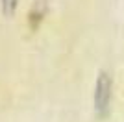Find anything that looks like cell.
<instances>
[{
    "label": "cell",
    "instance_id": "7a4b0ae2",
    "mask_svg": "<svg viewBox=\"0 0 124 122\" xmlns=\"http://www.w3.org/2000/svg\"><path fill=\"white\" fill-rule=\"evenodd\" d=\"M2 8H4L6 15H11L17 8V0H2Z\"/></svg>",
    "mask_w": 124,
    "mask_h": 122
},
{
    "label": "cell",
    "instance_id": "6da1fadb",
    "mask_svg": "<svg viewBox=\"0 0 124 122\" xmlns=\"http://www.w3.org/2000/svg\"><path fill=\"white\" fill-rule=\"evenodd\" d=\"M109 98H111V80L106 72H102L96 80V92H94V104H96V113L104 117L109 109Z\"/></svg>",
    "mask_w": 124,
    "mask_h": 122
}]
</instances>
